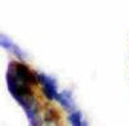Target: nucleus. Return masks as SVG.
I'll return each instance as SVG.
<instances>
[{
    "instance_id": "1",
    "label": "nucleus",
    "mask_w": 129,
    "mask_h": 126,
    "mask_svg": "<svg viewBox=\"0 0 129 126\" xmlns=\"http://www.w3.org/2000/svg\"><path fill=\"white\" fill-rule=\"evenodd\" d=\"M5 79L10 95L23 108L25 113L38 108L32 91V86L39 83L38 73L32 71L23 62L12 61L8 65Z\"/></svg>"
},
{
    "instance_id": "6",
    "label": "nucleus",
    "mask_w": 129,
    "mask_h": 126,
    "mask_svg": "<svg viewBox=\"0 0 129 126\" xmlns=\"http://www.w3.org/2000/svg\"><path fill=\"white\" fill-rule=\"evenodd\" d=\"M0 44H2V47L5 48V49H13V47H14V44L12 43V40H10L8 37H5V35L0 37Z\"/></svg>"
},
{
    "instance_id": "2",
    "label": "nucleus",
    "mask_w": 129,
    "mask_h": 126,
    "mask_svg": "<svg viewBox=\"0 0 129 126\" xmlns=\"http://www.w3.org/2000/svg\"><path fill=\"white\" fill-rule=\"evenodd\" d=\"M38 78H39V83L41 85V90H43L44 96L48 100H56L58 95L57 81L50 76L44 74V73H38Z\"/></svg>"
},
{
    "instance_id": "5",
    "label": "nucleus",
    "mask_w": 129,
    "mask_h": 126,
    "mask_svg": "<svg viewBox=\"0 0 129 126\" xmlns=\"http://www.w3.org/2000/svg\"><path fill=\"white\" fill-rule=\"evenodd\" d=\"M58 121V114L56 113L54 109H48L45 112V116L43 118L41 126H57Z\"/></svg>"
},
{
    "instance_id": "3",
    "label": "nucleus",
    "mask_w": 129,
    "mask_h": 126,
    "mask_svg": "<svg viewBox=\"0 0 129 126\" xmlns=\"http://www.w3.org/2000/svg\"><path fill=\"white\" fill-rule=\"evenodd\" d=\"M56 100L59 103V105H61L63 109L69 111L70 113L75 111V101H74V98H72L71 91L63 90V91L58 92V95H57Z\"/></svg>"
},
{
    "instance_id": "4",
    "label": "nucleus",
    "mask_w": 129,
    "mask_h": 126,
    "mask_svg": "<svg viewBox=\"0 0 129 126\" xmlns=\"http://www.w3.org/2000/svg\"><path fill=\"white\" fill-rule=\"evenodd\" d=\"M69 121H70L71 126H88V122L84 120L81 112L76 111V109L69 114Z\"/></svg>"
}]
</instances>
